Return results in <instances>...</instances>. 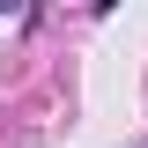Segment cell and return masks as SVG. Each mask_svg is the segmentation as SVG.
<instances>
[]
</instances>
